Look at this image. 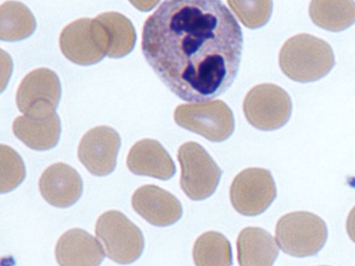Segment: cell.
Wrapping results in <instances>:
<instances>
[{"mask_svg":"<svg viewBox=\"0 0 355 266\" xmlns=\"http://www.w3.org/2000/svg\"><path fill=\"white\" fill-rule=\"evenodd\" d=\"M311 20L318 27L340 33L355 24L354 0H311Z\"/></svg>","mask_w":355,"mask_h":266,"instance_id":"cell-18","label":"cell"},{"mask_svg":"<svg viewBox=\"0 0 355 266\" xmlns=\"http://www.w3.org/2000/svg\"><path fill=\"white\" fill-rule=\"evenodd\" d=\"M1 181L0 192L7 193L20 186L26 177L24 162L11 148L1 144Z\"/></svg>","mask_w":355,"mask_h":266,"instance_id":"cell-23","label":"cell"},{"mask_svg":"<svg viewBox=\"0 0 355 266\" xmlns=\"http://www.w3.org/2000/svg\"><path fill=\"white\" fill-rule=\"evenodd\" d=\"M347 231L349 238L355 243V206L351 210L347 218Z\"/></svg>","mask_w":355,"mask_h":266,"instance_id":"cell-25","label":"cell"},{"mask_svg":"<svg viewBox=\"0 0 355 266\" xmlns=\"http://www.w3.org/2000/svg\"><path fill=\"white\" fill-rule=\"evenodd\" d=\"M128 169L133 175L170 180L175 175V162L160 142L144 139L137 142L128 154Z\"/></svg>","mask_w":355,"mask_h":266,"instance_id":"cell-15","label":"cell"},{"mask_svg":"<svg viewBox=\"0 0 355 266\" xmlns=\"http://www.w3.org/2000/svg\"><path fill=\"white\" fill-rule=\"evenodd\" d=\"M175 121L179 127L211 142L225 141L234 131L232 111L221 100L179 105L175 111Z\"/></svg>","mask_w":355,"mask_h":266,"instance_id":"cell-7","label":"cell"},{"mask_svg":"<svg viewBox=\"0 0 355 266\" xmlns=\"http://www.w3.org/2000/svg\"><path fill=\"white\" fill-rule=\"evenodd\" d=\"M131 204L139 215L155 227H169L182 216V205L175 195L150 184L133 193Z\"/></svg>","mask_w":355,"mask_h":266,"instance_id":"cell-12","label":"cell"},{"mask_svg":"<svg viewBox=\"0 0 355 266\" xmlns=\"http://www.w3.org/2000/svg\"><path fill=\"white\" fill-rule=\"evenodd\" d=\"M178 160L181 166V188L189 199L201 201L216 192L222 171L205 148L187 142L178 151Z\"/></svg>","mask_w":355,"mask_h":266,"instance_id":"cell-5","label":"cell"},{"mask_svg":"<svg viewBox=\"0 0 355 266\" xmlns=\"http://www.w3.org/2000/svg\"><path fill=\"white\" fill-rule=\"evenodd\" d=\"M244 116L259 130L272 131L288 123L292 114V101L286 90L271 83L251 89L243 103Z\"/></svg>","mask_w":355,"mask_h":266,"instance_id":"cell-8","label":"cell"},{"mask_svg":"<svg viewBox=\"0 0 355 266\" xmlns=\"http://www.w3.org/2000/svg\"><path fill=\"white\" fill-rule=\"evenodd\" d=\"M103 244L80 229L67 231L55 245V258L62 266H96L105 258Z\"/></svg>","mask_w":355,"mask_h":266,"instance_id":"cell-14","label":"cell"},{"mask_svg":"<svg viewBox=\"0 0 355 266\" xmlns=\"http://www.w3.org/2000/svg\"><path fill=\"white\" fill-rule=\"evenodd\" d=\"M236 247L242 266H270L279 255L273 236L260 227H245L239 236Z\"/></svg>","mask_w":355,"mask_h":266,"instance_id":"cell-17","label":"cell"},{"mask_svg":"<svg viewBox=\"0 0 355 266\" xmlns=\"http://www.w3.org/2000/svg\"><path fill=\"white\" fill-rule=\"evenodd\" d=\"M121 145L119 133L110 127H96L83 136L78 158L92 175L105 177L114 172Z\"/></svg>","mask_w":355,"mask_h":266,"instance_id":"cell-11","label":"cell"},{"mask_svg":"<svg viewBox=\"0 0 355 266\" xmlns=\"http://www.w3.org/2000/svg\"><path fill=\"white\" fill-rule=\"evenodd\" d=\"M59 44L64 57L80 66L98 64L108 55V36L97 17L69 24L61 31Z\"/></svg>","mask_w":355,"mask_h":266,"instance_id":"cell-6","label":"cell"},{"mask_svg":"<svg viewBox=\"0 0 355 266\" xmlns=\"http://www.w3.org/2000/svg\"><path fill=\"white\" fill-rule=\"evenodd\" d=\"M60 98L58 76L53 70L40 68L22 79L17 90L16 103L25 116H47L55 114Z\"/></svg>","mask_w":355,"mask_h":266,"instance_id":"cell-10","label":"cell"},{"mask_svg":"<svg viewBox=\"0 0 355 266\" xmlns=\"http://www.w3.org/2000/svg\"><path fill=\"white\" fill-rule=\"evenodd\" d=\"M193 260L198 266L231 265L232 251L230 243L221 233H205L194 243Z\"/></svg>","mask_w":355,"mask_h":266,"instance_id":"cell-21","label":"cell"},{"mask_svg":"<svg viewBox=\"0 0 355 266\" xmlns=\"http://www.w3.org/2000/svg\"><path fill=\"white\" fill-rule=\"evenodd\" d=\"M97 18L103 24L108 36V57L122 58L129 55L137 40L132 22L119 12H103Z\"/></svg>","mask_w":355,"mask_h":266,"instance_id":"cell-20","label":"cell"},{"mask_svg":"<svg viewBox=\"0 0 355 266\" xmlns=\"http://www.w3.org/2000/svg\"><path fill=\"white\" fill-rule=\"evenodd\" d=\"M279 64L283 73L291 80L306 83L325 77L336 64V58L327 42L302 33L283 44Z\"/></svg>","mask_w":355,"mask_h":266,"instance_id":"cell-2","label":"cell"},{"mask_svg":"<svg viewBox=\"0 0 355 266\" xmlns=\"http://www.w3.org/2000/svg\"><path fill=\"white\" fill-rule=\"evenodd\" d=\"M277 197V186L271 172L266 169L240 172L230 188V199L236 212L245 216L263 213Z\"/></svg>","mask_w":355,"mask_h":266,"instance_id":"cell-9","label":"cell"},{"mask_svg":"<svg viewBox=\"0 0 355 266\" xmlns=\"http://www.w3.org/2000/svg\"><path fill=\"white\" fill-rule=\"evenodd\" d=\"M141 49L178 98L205 103L236 80L243 33L221 0H164L144 22Z\"/></svg>","mask_w":355,"mask_h":266,"instance_id":"cell-1","label":"cell"},{"mask_svg":"<svg viewBox=\"0 0 355 266\" xmlns=\"http://www.w3.org/2000/svg\"><path fill=\"white\" fill-rule=\"evenodd\" d=\"M96 236L107 256L116 263H133L144 252L141 231L119 211H108L100 216Z\"/></svg>","mask_w":355,"mask_h":266,"instance_id":"cell-4","label":"cell"},{"mask_svg":"<svg viewBox=\"0 0 355 266\" xmlns=\"http://www.w3.org/2000/svg\"><path fill=\"white\" fill-rule=\"evenodd\" d=\"M16 138L31 149L46 151L57 145L60 139L61 125L58 114L47 116H18L12 123Z\"/></svg>","mask_w":355,"mask_h":266,"instance_id":"cell-16","label":"cell"},{"mask_svg":"<svg viewBox=\"0 0 355 266\" xmlns=\"http://www.w3.org/2000/svg\"><path fill=\"white\" fill-rule=\"evenodd\" d=\"M231 10L250 29L263 27L271 18L272 0H227Z\"/></svg>","mask_w":355,"mask_h":266,"instance_id":"cell-22","label":"cell"},{"mask_svg":"<svg viewBox=\"0 0 355 266\" xmlns=\"http://www.w3.org/2000/svg\"><path fill=\"white\" fill-rule=\"evenodd\" d=\"M39 190L50 205L69 208L80 199L83 179L73 168L64 163L50 166L39 180Z\"/></svg>","mask_w":355,"mask_h":266,"instance_id":"cell-13","label":"cell"},{"mask_svg":"<svg viewBox=\"0 0 355 266\" xmlns=\"http://www.w3.org/2000/svg\"><path fill=\"white\" fill-rule=\"evenodd\" d=\"M129 3L140 11L153 10L160 0H129Z\"/></svg>","mask_w":355,"mask_h":266,"instance_id":"cell-24","label":"cell"},{"mask_svg":"<svg viewBox=\"0 0 355 266\" xmlns=\"http://www.w3.org/2000/svg\"><path fill=\"white\" fill-rule=\"evenodd\" d=\"M275 240L286 254L295 258L312 256L324 247L327 224L320 216L310 212H292L277 222Z\"/></svg>","mask_w":355,"mask_h":266,"instance_id":"cell-3","label":"cell"},{"mask_svg":"<svg viewBox=\"0 0 355 266\" xmlns=\"http://www.w3.org/2000/svg\"><path fill=\"white\" fill-rule=\"evenodd\" d=\"M37 24L33 12L19 1H6L0 6V39L19 42L31 37Z\"/></svg>","mask_w":355,"mask_h":266,"instance_id":"cell-19","label":"cell"}]
</instances>
